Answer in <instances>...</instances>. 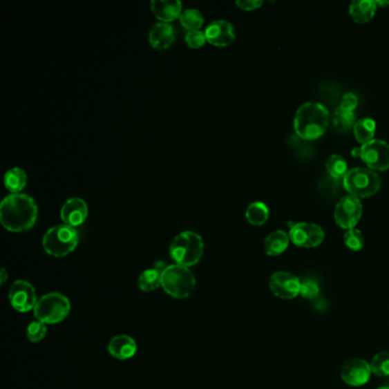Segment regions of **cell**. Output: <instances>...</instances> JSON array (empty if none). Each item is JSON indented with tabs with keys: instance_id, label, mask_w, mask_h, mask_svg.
Returning <instances> with one entry per match:
<instances>
[{
	"instance_id": "cell-1",
	"label": "cell",
	"mask_w": 389,
	"mask_h": 389,
	"mask_svg": "<svg viewBox=\"0 0 389 389\" xmlns=\"http://www.w3.org/2000/svg\"><path fill=\"white\" fill-rule=\"evenodd\" d=\"M38 219V206L32 196L24 193L10 194L0 205V222L13 233L32 229Z\"/></svg>"
},
{
	"instance_id": "cell-2",
	"label": "cell",
	"mask_w": 389,
	"mask_h": 389,
	"mask_svg": "<svg viewBox=\"0 0 389 389\" xmlns=\"http://www.w3.org/2000/svg\"><path fill=\"white\" fill-rule=\"evenodd\" d=\"M329 120L330 115L324 105L308 102L296 112L294 131L303 140H316L327 131Z\"/></svg>"
},
{
	"instance_id": "cell-3",
	"label": "cell",
	"mask_w": 389,
	"mask_h": 389,
	"mask_svg": "<svg viewBox=\"0 0 389 389\" xmlns=\"http://www.w3.org/2000/svg\"><path fill=\"white\" fill-rule=\"evenodd\" d=\"M202 238L198 233L185 231L178 234L171 245V258L178 265L190 267L200 262L203 255Z\"/></svg>"
},
{
	"instance_id": "cell-4",
	"label": "cell",
	"mask_w": 389,
	"mask_h": 389,
	"mask_svg": "<svg viewBox=\"0 0 389 389\" xmlns=\"http://www.w3.org/2000/svg\"><path fill=\"white\" fill-rule=\"evenodd\" d=\"M78 243V231L66 224L53 226L47 231L43 239L44 250L56 258L70 255L75 252Z\"/></svg>"
},
{
	"instance_id": "cell-5",
	"label": "cell",
	"mask_w": 389,
	"mask_h": 389,
	"mask_svg": "<svg viewBox=\"0 0 389 389\" xmlns=\"http://www.w3.org/2000/svg\"><path fill=\"white\" fill-rule=\"evenodd\" d=\"M196 283L193 273L189 267L175 264L164 269L161 287L171 297L185 299L193 292Z\"/></svg>"
},
{
	"instance_id": "cell-6",
	"label": "cell",
	"mask_w": 389,
	"mask_h": 389,
	"mask_svg": "<svg viewBox=\"0 0 389 389\" xmlns=\"http://www.w3.org/2000/svg\"><path fill=\"white\" fill-rule=\"evenodd\" d=\"M71 311V304L62 294L50 292L38 299L33 310L37 321L45 324H57L68 317Z\"/></svg>"
},
{
	"instance_id": "cell-7",
	"label": "cell",
	"mask_w": 389,
	"mask_h": 389,
	"mask_svg": "<svg viewBox=\"0 0 389 389\" xmlns=\"http://www.w3.org/2000/svg\"><path fill=\"white\" fill-rule=\"evenodd\" d=\"M343 187L350 196L368 198L379 191L381 180L378 173L370 168H353L343 178Z\"/></svg>"
},
{
	"instance_id": "cell-8",
	"label": "cell",
	"mask_w": 389,
	"mask_h": 389,
	"mask_svg": "<svg viewBox=\"0 0 389 389\" xmlns=\"http://www.w3.org/2000/svg\"><path fill=\"white\" fill-rule=\"evenodd\" d=\"M361 159L371 171H386L389 168V144L381 140H372L361 146Z\"/></svg>"
},
{
	"instance_id": "cell-9",
	"label": "cell",
	"mask_w": 389,
	"mask_h": 389,
	"mask_svg": "<svg viewBox=\"0 0 389 389\" xmlns=\"http://www.w3.org/2000/svg\"><path fill=\"white\" fill-rule=\"evenodd\" d=\"M362 217V203L354 196H343L334 209V219L343 229H354Z\"/></svg>"
},
{
	"instance_id": "cell-10",
	"label": "cell",
	"mask_w": 389,
	"mask_h": 389,
	"mask_svg": "<svg viewBox=\"0 0 389 389\" xmlns=\"http://www.w3.org/2000/svg\"><path fill=\"white\" fill-rule=\"evenodd\" d=\"M289 238L301 248H314L323 243L324 231L313 222H297L292 226Z\"/></svg>"
},
{
	"instance_id": "cell-11",
	"label": "cell",
	"mask_w": 389,
	"mask_h": 389,
	"mask_svg": "<svg viewBox=\"0 0 389 389\" xmlns=\"http://www.w3.org/2000/svg\"><path fill=\"white\" fill-rule=\"evenodd\" d=\"M8 298L14 310L21 313L32 311L38 303L36 289L33 288L31 283L24 280L14 282L10 287Z\"/></svg>"
},
{
	"instance_id": "cell-12",
	"label": "cell",
	"mask_w": 389,
	"mask_h": 389,
	"mask_svg": "<svg viewBox=\"0 0 389 389\" xmlns=\"http://www.w3.org/2000/svg\"><path fill=\"white\" fill-rule=\"evenodd\" d=\"M268 285L276 297L285 301L294 299L301 292V280L288 272H276L272 275Z\"/></svg>"
},
{
	"instance_id": "cell-13",
	"label": "cell",
	"mask_w": 389,
	"mask_h": 389,
	"mask_svg": "<svg viewBox=\"0 0 389 389\" xmlns=\"http://www.w3.org/2000/svg\"><path fill=\"white\" fill-rule=\"evenodd\" d=\"M370 364L363 359H353L343 364L341 377L343 383L350 386L360 387L366 385L371 377Z\"/></svg>"
},
{
	"instance_id": "cell-14",
	"label": "cell",
	"mask_w": 389,
	"mask_h": 389,
	"mask_svg": "<svg viewBox=\"0 0 389 389\" xmlns=\"http://www.w3.org/2000/svg\"><path fill=\"white\" fill-rule=\"evenodd\" d=\"M207 41L215 47H227L236 40L232 24L224 20L214 21L205 30Z\"/></svg>"
},
{
	"instance_id": "cell-15",
	"label": "cell",
	"mask_w": 389,
	"mask_h": 389,
	"mask_svg": "<svg viewBox=\"0 0 389 389\" xmlns=\"http://www.w3.org/2000/svg\"><path fill=\"white\" fill-rule=\"evenodd\" d=\"M61 219L66 225L78 227L86 222L88 216V206L85 200L80 198H71L66 200L61 208Z\"/></svg>"
},
{
	"instance_id": "cell-16",
	"label": "cell",
	"mask_w": 389,
	"mask_h": 389,
	"mask_svg": "<svg viewBox=\"0 0 389 389\" xmlns=\"http://www.w3.org/2000/svg\"><path fill=\"white\" fill-rule=\"evenodd\" d=\"M183 5L180 0H153L151 3V10L154 17L162 23H171L180 19L183 13Z\"/></svg>"
},
{
	"instance_id": "cell-17",
	"label": "cell",
	"mask_w": 389,
	"mask_h": 389,
	"mask_svg": "<svg viewBox=\"0 0 389 389\" xmlns=\"http://www.w3.org/2000/svg\"><path fill=\"white\" fill-rule=\"evenodd\" d=\"M175 39H176L175 29L169 23L159 22L154 24L149 32L150 45L158 50L169 48L175 43Z\"/></svg>"
},
{
	"instance_id": "cell-18",
	"label": "cell",
	"mask_w": 389,
	"mask_h": 389,
	"mask_svg": "<svg viewBox=\"0 0 389 389\" xmlns=\"http://www.w3.org/2000/svg\"><path fill=\"white\" fill-rule=\"evenodd\" d=\"M110 355L118 360H128L134 357L137 352V345L133 338L127 334H119L112 338L108 345Z\"/></svg>"
},
{
	"instance_id": "cell-19",
	"label": "cell",
	"mask_w": 389,
	"mask_h": 389,
	"mask_svg": "<svg viewBox=\"0 0 389 389\" xmlns=\"http://www.w3.org/2000/svg\"><path fill=\"white\" fill-rule=\"evenodd\" d=\"M167 265L164 262H158L154 267L145 269L138 278V287L142 292H152L161 285L162 274Z\"/></svg>"
},
{
	"instance_id": "cell-20",
	"label": "cell",
	"mask_w": 389,
	"mask_h": 389,
	"mask_svg": "<svg viewBox=\"0 0 389 389\" xmlns=\"http://www.w3.org/2000/svg\"><path fill=\"white\" fill-rule=\"evenodd\" d=\"M377 3L373 0H354L350 5V14L357 23H366L376 13Z\"/></svg>"
},
{
	"instance_id": "cell-21",
	"label": "cell",
	"mask_w": 389,
	"mask_h": 389,
	"mask_svg": "<svg viewBox=\"0 0 389 389\" xmlns=\"http://www.w3.org/2000/svg\"><path fill=\"white\" fill-rule=\"evenodd\" d=\"M289 241L290 238L285 231L278 229L272 232L264 241L266 254L268 256L281 255L282 252H285V249L288 248Z\"/></svg>"
},
{
	"instance_id": "cell-22",
	"label": "cell",
	"mask_w": 389,
	"mask_h": 389,
	"mask_svg": "<svg viewBox=\"0 0 389 389\" xmlns=\"http://www.w3.org/2000/svg\"><path fill=\"white\" fill-rule=\"evenodd\" d=\"M26 182H28V176L26 171L21 168H12L6 171L3 176V184L7 190L10 191V194L20 193L26 187Z\"/></svg>"
},
{
	"instance_id": "cell-23",
	"label": "cell",
	"mask_w": 389,
	"mask_h": 389,
	"mask_svg": "<svg viewBox=\"0 0 389 389\" xmlns=\"http://www.w3.org/2000/svg\"><path fill=\"white\" fill-rule=\"evenodd\" d=\"M268 216H269L268 207L262 201L250 203L245 210V218L252 225L259 226L265 224Z\"/></svg>"
},
{
	"instance_id": "cell-24",
	"label": "cell",
	"mask_w": 389,
	"mask_h": 389,
	"mask_svg": "<svg viewBox=\"0 0 389 389\" xmlns=\"http://www.w3.org/2000/svg\"><path fill=\"white\" fill-rule=\"evenodd\" d=\"M353 129L357 141L366 144L368 142L372 141L373 136L376 134V122L371 118L361 119L355 124Z\"/></svg>"
},
{
	"instance_id": "cell-25",
	"label": "cell",
	"mask_w": 389,
	"mask_h": 389,
	"mask_svg": "<svg viewBox=\"0 0 389 389\" xmlns=\"http://www.w3.org/2000/svg\"><path fill=\"white\" fill-rule=\"evenodd\" d=\"M180 22L183 26L184 29L189 31H196L201 29V26L205 23V19L201 12L194 8L183 10V13L180 15Z\"/></svg>"
},
{
	"instance_id": "cell-26",
	"label": "cell",
	"mask_w": 389,
	"mask_h": 389,
	"mask_svg": "<svg viewBox=\"0 0 389 389\" xmlns=\"http://www.w3.org/2000/svg\"><path fill=\"white\" fill-rule=\"evenodd\" d=\"M332 124L336 131L339 133H346L350 131V128H354L355 126V115L354 112H347L341 110L338 108L334 113V118H332Z\"/></svg>"
},
{
	"instance_id": "cell-27",
	"label": "cell",
	"mask_w": 389,
	"mask_h": 389,
	"mask_svg": "<svg viewBox=\"0 0 389 389\" xmlns=\"http://www.w3.org/2000/svg\"><path fill=\"white\" fill-rule=\"evenodd\" d=\"M327 171L334 178H343L347 173V162L339 154H332L327 161Z\"/></svg>"
},
{
	"instance_id": "cell-28",
	"label": "cell",
	"mask_w": 389,
	"mask_h": 389,
	"mask_svg": "<svg viewBox=\"0 0 389 389\" xmlns=\"http://www.w3.org/2000/svg\"><path fill=\"white\" fill-rule=\"evenodd\" d=\"M371 371L378 377L389 376V352H381L373 357L370 363Z\"/></svg>"
},
{
	"instance_id": "cell-29",
	"label": "cell",
	"mask_w": 389,
	"mask_h": 389,
	"mask_svg": "<svg viewBox=\"0 0 389 389\" xmlns=\"http://www.w3.org/2000/svg\"><path fill=\"white\" fill-rule=\"evenodd\" d=\"M46 324L40 321H33L29 324V327L26 328V337L31 343H39L46 337Z\"/></svg>"
},
{
	"instance_id": "cell-30",
	"label": "cell",
	"mask_w": 389,
	"mask_h": 389,
	"mask_svg": "<svg viewBox=\"0 0 389 389\" xmlns=\"http://www.w3.org/2000/svg\"><path fill=\"white\" fill-rule=\"evenodd\" d=\"M343 243L345 245L354 252H359L363 248L364 238L361 231L357 229H347V232L343 236Z\"/></svg>"
},
{
	"instance_id": "cell-31",
	"label": "cell",
	"mask_w": 389,
	"mask_h": 389,
	"mask_svg": "<svg viewBox=\"0 0 389 389\" xmlns=\"http://www.w3.org/2000/svg\"><path fill=\"white\" fill-rule=\"evenodd\" d=\"M185 43L192 49H199L207 43L206 35L201 30L189 31L185 36Z\"/></svg>"
},
{
	"instance_id": "cell-32",
	"label": "cell",
	"mask_w": 389,
	"mask_h": 389,
	"mask_svg": "<svg viewBox=\"0 0 389 389\" xmlns=\"http://www.w3.org/2000/svg\"><path fill=\"white\" fill-rule=\"evenodd\" d=\"M299 294L304 299L314 301L320 294V288H319V285H317L316 282L313 281V280H306V281L301 282Z\"/></svg>"
},
{
	"instance_id": "cell-33",
	"label": "cell",
	"mask_w": 389,
	"mask_h": 389,
	"mask_svg": "<svg viewBox=\"0 0 389 389\" xmlns=\"http://www.w3.org/2000/svg\"><path fill=\"white\" fill-rule=\"evenodd\" d=\"M357 103H359V99L357 96L354 95L353 93H347L341 98L339 108L343 111L353 112L357 106Z\"/></svg>"
},
{
	"instance_id": "cell-34",
	"label": "cell",
	"mask_w": 389,
	"mask_h": 389,
	"mask_svg": "<svg viewBox=\"0 0 389 389\" xmlns=\"http://www.w3.org/2000/svg\"><path fill=\"white\" fill-rule=\"evenodd\" d=\"M236 6L243 10H255L262 6V0H238Z\"/></svg>"
},
{
	"instance_id": "cell-35",
	"label": "cell",
	"mask_w": 389,
	"mask_h": 389,
	"mask_svg": "<svg viewBox=\"0 0 389 389\" xmlns=\"http://www.w3.org/2000/svg\"><path fill=\"white\" fill-rule=\"evenodd\" d=\"M6 281H7L6 269H5V268H1V280H0V283H1V285H3V283H5V282Z\"/></svg>"
},
{
	"instance_id": "cell-36",
	"label": "cell",
	"mask_w": 389,
	"mask_h": 389,
	"mask_svg": "<svg viewBox=\"0 0 389 389\" xmlns=\"http://www.w3.org/2000/svg\"><path fill=\"white\" fill-rule=\"evenodd\" d=\"M352 155H354V157L361 158V147H357V149H353V150H352Z\"/></svg>"
},
{
	"instance_id": "cell-37",
	"label": "cell",
	"mask_w": 389,
	"mask_h": 389,
	"mask_svg": "<svg viewBox=\"0 0 389 389\" xmlns=\"http://www.w3.org/2000/svg\"><path fill=\"white\" fill-rule=\"evenodd\" d=\"M377 6H388L389 1H383V0H377Z\"/></svg>"
},
{
	"instance_id": "cell-38",
	"label": "cell",
	"mask_w": 389,
	"mask_h": 389,
	"mask_svg": "<svg viewBox=\"0 0 389 389\" xmlns=\"http://www.w3.org/2000/svg\"><path fill=\"white\" fill-rule=\"evenodd\" d=\"M378 389H389V387H380V388Z\"/></svg>"
}]
</instances>
